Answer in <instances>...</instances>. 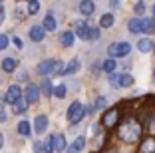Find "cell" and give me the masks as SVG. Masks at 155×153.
<instances>
[{"label":"cell","instance_id":"40","mask_svg":"<svg viewBox=\"0 0 155 153\" xmlns=\"http://www.w3.org/2000/svg\"><path fill=\"white\" fill-rule=\"evenodd\" d=\"M153 54H155V44H153Z\"/></svg>","mask_w":155,"mask_h":153},{"label":"cell","instance_id":"27","mask_svg":"<svg viewBox=\"0 0 155 153\" xmlns=\"http://www.w3.org/2000/svg\"><path fill=\"white\" fill-rule=\"evenodd\" d=\"M137 48H139V52H149V50L153 48V44H151V40H147V38H141V40L137 42Z\"/></svg>","mask_w":155,"mask_h":153},{"label":"cell","instance_id":"35","mask_svg":"<svg viewBox=\"0 0 155 153\" xmlns=\"http://www.w3.org/2000/svg\"><path fill=\"white\" fill-rule=\"evenodd\" d=\"M14 46H16V48H22V40H20V38H14Z\"/></svg>","mask_w":155,"mask_h":153},{"label":"cell","instance_id":"33","mask_svg":"<svg viewBox=\"0 0 155 153\" xmlns=\"http://www.w3.org/2000/svg\"><path fill=\"white\" fill-rule=\"evenodd\" d=\"M8 48V36L6 34H0V50Z\"/></svg>","mask_w":155,"mask_h":153},{"label":"cell","instance_id":"26","mask_svg":"<svg viewBox=\"0 0 155 153\" xmlns=\"http://www.w3.org/2000/svg\"><path fill=\"white\" fill-rule=\"evenodd\" d=\"M38 90H42V94H46V95H52V90H54V88H52L50 80H48V78H44V80H42V84H40V88H38Z\"/></svg>","mask_w":155,"mask_h":153},{"label":"cell","instance_id":"25","mask_svg":"<svg viewBox=\"0 0 155 153\" xmlns=\"http://www.w3.org/2000/svg\"><path fill=\"white\" fill-rule=\"evenodd\" d=\"M78 68H80V62H78V60H72V62L64 68V72H62V74H64V76H70V74L78 72Z\"/></svg>","mask_w":155,"mask_h":153},{"label":"cell","instance_id":"34","mask_svg":"<svg viewBox=\"0 0 155 153\" xmlns=\"http://www.w3.org/2000/svg\"><path fill=\"white\" fill-rule=\"evenodd\" d=\"M105 108V98H97L96 99V109H104Z\"/></svg>","mask_w":155,"mask_h":153},{"label":"cell","instance_id":"29","mask_svg":"<svg viewBox=\"0 0 155 153\" xmlns=\"http://www.w3.org/2000/svg\"><path fill=\"white\" fill-rule=\"evenodd\" d=\"M18 133L20 135H30V123L28 121H20L18 123Z\"/></svg>","mask_w":155,"mask_h":153},{"label":"cell","instance_id":"28","mask_svg":"<svg viewBox=\"0 0 155 153\" xmlns=\"http://www.w3.org/2000/svg\"><path fill=\"white\" fill-rule=\"evenodd\" d=\"M62 72H64V62L52 60V74H62Z\"/></svg>","mask_w":155,"mask_h":153},{"label":"cell","instance_id":"31","mask_svg":"<svg viewBox=\"0 0 155 153\" xmlns=\"http://www.w3.org/2000/svg\"><path fill=\"white\" fill-rule=\"evenodd\" d=\"M40 10V2L38 0H32V2H28V12L30 14H36Z\"/></svg>","mask_w":155,"mask_h":153},{"label":"cell","instance_id":"30","mask_svg":"<svg viewBox=\"0 0 155 153\" xmlns=\"http://www.w3.org/2000/svg\"><path fill=\"white\" fill-rule=\"evenodd\" d=\"M52 94H54L56 98H60V99L66 98V86H56L54 90H52Z\"/></svg>","mask_w":155,"mask_h":153},{"label":"cell","instance_id":"16","mask_svg":"<svg viewBox=\"0 0 155 153\" xmlns=\"http://www.w3.org/2000/svg\"><path fill=\"white\" fill-rule=\"evenodd\" d=\"M42 28H44V32H46V30H48V32H54V30H56V18H54V14H46Z\"/></svg>","mask_w":155,"mask_h":153},{"label":"cell","instance_id":"19","mask_svg":"<svg viewBox=\"0 0 155 153\" xmlns=\"http://www.w3.org/2000/svg\"><path fill=\"white\" fill-rule=\"evenodd\" d=\"M141 32H155V18H141Z\"/></svg>","mask_w":155,"mask_h":153},{"label":"cell","instance_id":"38","mask_svg":"<svg viewBox=\"0 0 155 153\" xmlns=\"http://www.w3.org/2000/svg\"><path fill=\"white\" fill-rule=\"evenodd\" d=\"M2 145H4V135L0 133V149H2Z\"/></svg>","mask_w":155,"mask_h":153},{"label":"cell","instance_id":"37","mask_svg":"<svg viewBox=\"0 0 155 153\" xmlns=\"http://www.w3.org/2000/svg\"><path fill=\"white\" fill-rule=\"evenodd\" d=\"M2 22H4V10L0 8V24H2Z\"/></svg>","mask_w":155,"mask_h":153},{"label":"cell","instance_id":"24","mask_svg":"<svg viewBox=\"0 0 155 153\" xmlns=\"http://www.w3.org/2000/svg\"><path fill=\"white\" fill-rule=\"evenodd\" d=\"M38 149H40L42 153H52V151H54V145H52V137L44 139L40 145H38Z\"/></svg>","mask_w":155,"mask_h":153},{"label":"cell","instance_id":"13","mask_svg":"<svg viewBox=\"0 0 155 153\" xmlns=\"http://www.w3.org/2000/svg\"><path fill=\"white\" fill-rule=\"evenodd\" d=\"M46 36V32L42 26H32V30H30V40L32 42H42Z\"/></svg>","mask_w":155,"mask_h":153},{"label":"cell","instance_id":"21","mask_svg":"<svg viewBox=\"0 0 155 153\" xmlns=\"http://www.w3.org/2000/svg\"><path fill=\"white\" fill-rule=\"evenodd\" d=\"M2 70H4V72H14V70H16V60L14 58H4L2 60Z\"/></svg>","mask_w":155,"mask_h":153},{"label":"cell","instance_id":"12","mask_svg":"<svg viewBox=\"0 0 155 153\" xmlns=\"http://www.w3.org/2000/svg\"><path fill=\"white\" fill-rule=\"evenodd\" d=\"M84 147H86V137H76L74 143L68 147V153H80Z\"/></svg>","mask_w":155,"mask_h":153},{"label":"cell","instance_id":"4","mask_svg":"<svg viewBox=\"0 0 155 153\" xmlns=\"http://www.w3.org/2000/svg\"><path fill=\"white\" fill-rule=\"evenodd\" d=\"M84 115H86V108H84L80 101H74V104L68 108V121L72 123V125L80 123L84 119Z\"/></svg>","mask_w":155,"mask_h":153},{"label":"cell","instance_id":"39","mask_svg":"<svg viewBox=\"0 0 155 153\" xmlns=\"http://www.w3.org/2000/svg\"><path fill=\"white\" fill-rule=\"evenodd\" d=\"M153 16H155V6H153Z\"/></svg>","mask_w":155,"mask_h":153},{"label":"cell","instance_id":"18","mask_svg":"<svg viewBox=\"0 0 155 153\" xmlns=\"http://www.w3.org/2000/svg\"><path fill=\"white\" fill-rule=\"evenodd\" d=\"M36 72L40 74V76H48V74H52V60H48V62H42V64H38Z\"/></svg>","mask_w":155,"mask_h":153},{"label":"cell","instance_id":"22","mask_svg":"<svg viewBox=\"0 0 155 153\" xmlns=\"http://www.w3.org/2000/svg\"><path fill=\"white\" fill-rule=\"evenodd\" d=\"M114 26V14H104L100 18V28H111Z\"/></svg>","mask_w":155,"mask_h":153},{"label":"cell","instance_id":"20","mask_svg":"<svg viewBox=\"0 0 155 153\" xmlns=\"http://www.w3.org/2000/svg\"><path fill=\"white\" fill-rule=\"evenodd\" d=\"M115 66H117V62L111 60V58H107V60H104V64H101V70H104L105 74H114Z\"/></svg>","mask_w":155,"mask_h":153},{"label":"cell","instance_id":"15","mask_svg":"<svg viewBox=\"0 0 155 153\" xmlns=\"http://www.w3.org/2000/svg\"><path fill=\"white\" fill-rule=\"evenodd\" d=\"M94 8H96V4H94L91 0H84V2H80V12H82L84 16L94 14Z\"/></svg>","mask_w":155,"mask_h":153},{"label":"cell","instance_id":"2","mask_svg":"<svg viewBox=\"0 0 155 153\" xmlns=\"http://www.w3.org/2000/svg\"><path fill=\"white\" fill-rule=\"evenodd\" d=\"M74 28H76V32H74V36H80L82 38V40H96L97 36H100V30H97V28H91V26H87L86 22H84V20H80V22H76L74 24Z\"/></svg>","mask_w":155,"mask_h":153},{"label":"cell","instance_id":"8","mask_svg":"<svg viewBox=\"0 0 155 153\" xmlns=\"http://www.w3.org/2000/svg\"><path fill=\"white\" fill-rule=\"evenodd\" d=\"M20 98H22V90H20V86H10L8 91H6V95H4V99L8 101V104H16Z\"/></svg>","mask_w":155,"mask_h":153},{"label":"cell","instance_id":"36","mask_svg":"<svg viewBox=\"0 0 155 153\" xmlns=\"http://www.w3.org/2000/svg\"><path fill=\"white\" fill-rule=\"evenodd\" d=\"M0 121H6V113L2 111V109H0Z\"/></svg>","mask_w":155,"mask_h":153},{"label":"cell","instance_id":"14","mask_svg":"<svg viewBox=\"0 0 155 153\" xmlns=\"http://www.w3.org/2000/svg\"><path fill=\"white\" fill-rule=\"evenodd\" d=\"M74 40H76V36H74V32H72V30L64 32V34L60 36V42H62V46H64V48H70V46H74Z\"/></svg>","mask_w":155,"mask_h":153},{"label":"cell","instance_id":"10","mask_svg":"<svg viewBox=\"0 0 155 153\" xmlns=\"http://www.w3.org/2000/svg\"><path fill=\"white\" fill-rule=\"evenodd\" d=\"M139 153H155V137H145L141 141Z\"/></svg>","mask_w":155,"mask_h":153},{"label":"cell","instance_id":"6","mask_svg":"<svg viewBox=\"0 0 155 153\" xmlns=\"http://www.w3.org/2000/svg\"><path fill=\"white\" fill-rule=\"evenodd\" d=\"M110 81H111L114 88H129V86H133V78L129 76V74H111Z\"/></svg>","mask_w":155,"mask_h":153},{"label":"cell","instance_id":"41","mask_svg":"<svg viewBox=\"0 0 155 153\" xmlns=\"http://www.w3.org/2000/svg\"><path fill=\"white\" fill-rule=\"evenodd\" d=\"M153 76H155V70H153Z\"/></svg>","mask_w":155,"mask_h":153},{"label":"cell","instance_id":"7","mask_svg":"<svg viewBox=\"0 0 155 153\" xmlns=\"http://www.w3.org/2000/svg\"><path fill=\"white\" fill-rule=\"evenodd\" d=\"M24 99H26L28 104H36L38 99H40V90H38V86H30L26 88V91H24Z\"/></svg>","mask_w":155,"mask_h":153},{"label":"cell","instance_id":"3","mask_svg":"<svg viewBox=\"0 0 155 153\" xmlns=\"http://www.w3.org/2000/svg\"><path fill=\"white\" fill-rule=\"evenodd\" d=\"M119 117H121L119 108L107 109V111H104V115H101V125H104L105 129H111V127L119 125Z\"/></svg>","mask_w":155,"mask_h":153},{"label":"cell","instance_id":"11","mask_svg":"<svg viewBox=\"0 0 155 153\" xmlns=\"http://www.w3.org/2000/svg\"><path fill=\"white\" fill-rule=\"evenodd\" d=\"M52 145H54V151H64L66 149V137L62 133L52 135Z\"/></svg>","mask_w":155,"mask_h":153},{"label":"cell","instance_id":"17","mask_svg":"<svg viewBox=\"0 0 155 153\" xmlns=\"http://www.w3.org/2000/svg\"><path fill=\"white\" fill-rule=\"evenodd\" d=\"M127 30L131 32V34H139V32H141V18H131L127 22Z\"/></svg>","mask_w":155,"mask_h":153},{"label":"cell","instance_id":"9","mask_svg":"<svg viewBox=\"0 0 155 153\" xmlns=\"http://www.w3.org/2000/svg\"><path fill=\"white\" fill-rule=\"evenodd\" d=\"M46 129H48V117L38 115L36 119H34V131H36V133H44Z\"/></svg>","mask_w":155,"mask_h":153},{"label":"cell","instance_id":"23","mask_svg":"<svg viewBox=\"0 0 155 153\" xmlns=\"http://www.w3.org/2000/svg\"><path fill=\"white\" fill-rule=\"evenodd\" d=\"M14 105V113H24L28 109V101L24 98H20L18 101H16V104H12Z\"/></svg>","mask_w":155,"mask_h":153},{"label":"cell","instance_id":"5","mask_svg":"<svg viewBox=\"0 0 155 153\" xmlns=\"http://www.w3.org/2000/svg\"><path fill=\"white\" fill-rule=\"evenodd\" d=\"M107 52H110L111 60L114 58H123V56H127L129 52H131V46H129L127 42H114V44L107 48Z\"/></svg>","mask_w":155,"mask_h":153},{"label":"cell","instance_id":"42","mask_svg":"<svg viewBox=\"0 0 155 153\" xmlns=\"http://www.w3.org/2000/svg\"><path fill=\"white\" fill-rule=\"evenodd\" d=\"M0 8H2V4H0Z\"/></svg>","mask_w":155,"mask_h":153},{"label":"cell","instance_id":"32","mask_svg":"<svg viewBox=\"0 0 155 153\" xmlns=\"http://www.w3.org/2000/svg\"><path fill=\"white\" fill-rule=\"evenodd\" d=\"M133 10H135V14H137V18L143 14V10H145V2H135V6H133Z\"/></svg>","mask_w":155,"mask_h":153},{"label":"cell","instance_id":"1","mask_svg":"<svg viewBox=\"0 0 155 153\" xmlns=\"http://www.w3.org/2000/svg\"><path fill=\"white\" fill-rule=\"evenodd\" d=\"M119 137L125 143L139 141V137H141V125H139V121H137L135 117H127V119L121 121V125H119Z\"/></svg>","mask_w":155,"mask_h":153}]
</instances>
